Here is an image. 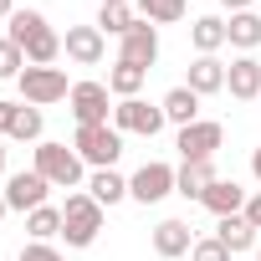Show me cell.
Returning <instances> with one entry per match:
<instances>
[{
    "label": "cell",
    "mask_w": 261,
    "mask_h": 261,
    "mask_svg": "<svg viewBox=\"0 0 261 261\" xmlns=\"http://www.w3.org/2000/svg\"><path fill=\"white\" fill-rule=\"evenodd\" d=\"M190 256H195V261H230V251H225L215 236H210V241H195V251H190Z\"/></svg>",
    "instance_id": "cell-30"
},
{
    "label": "cell",
    "mask_w": 261,
    "mask_h": 261,
    "mask_svg": "<svg viewBox=\"0 0 261 261\" xmlns=\"http://www.w3.org/2000/svg\"><path fill=\"white\" fill-rule=\"evenodd\" d=\"M144 67H128V62H113V72H108V92L113 97H139V87H144Z\"/></svg>",
    "instance_id": "cell-23"
},
{
    "label": "cell",
    "mask_w": 261,
    "mask_h": 261,
    "mask_svg": "<svg viewBox=\"0 0 261 261\" xmlns=\"http://www.w3.org/2000/svg\"><path fill=\"white\" fill-rule=\"evenodd\" d=\"M0 174H6V139H0Z\"/></svg>",
    "instance_id": "cell-36"
},
{
    "label": "cell",
    "mask_w": 261,
    "mask_h": 261,
    "mask_svg": "<svg viewBox=\"0 0 261 261\" xmlns=\"http://www.w3.org/2000/svg\"><path fill=\"white\" fill-rule=\"evenodd\" d=\"M134 11L154 26H174V21H185V0H134Z\"/></svg>",
    "instance_id": "cell-24"
},
{
    "label": "cell",
    "mask_w": 261,
    "mask_h": 261,
    "mask_svg": "<svg viewBox=\"0 0 261 261\" xmlns=\"http://www.w3.org/2000/svg\"><path fill=\"white\" fill-rule=\"evenodd\" d=\"M118 62H128V67H144V72H149V67L159 62V26L139 16V21H134V31L123 36V51H118Z\"/></svg>",
    "instance_id": "cell-9"
},
{
    "label": "cell",
    "mask_w": 261,
    "mask_h": 261,
    "mask_svg": "<svg viewBox=\"0 0 261 261\" xmlns=\"http://www.w3.org/2000/svg\"><path fill=\"white\" fill-rule=\"evenodd\" d=\"M97 230H102V205L92 195H67V205H62V236H67V246H92Z\"/></svg>",
    "instance_id": "cell-3"
},
{
    "label": "cell",
    "mask_w": 261,
    "mask_h": 261,
    "mask_svg": "<svg viewBox=\"0 0 261 261\" xmlns=\"http://www.w3.org/2000/svg\"><path fill=\"white\" fill-rule=\"evenodd\" d=\"M11 139H41V108H31V102H21V113H16V128H11Z\"/></svg>",
    "instance_id": "cell-28"
},
{
    "label": "cell",
    "mask_w": 261,
    "mask_h": 261,
    "mask_svg": "<svg viewBox=\"0 0 261 261\" xmlns=\"http://www.w3.org/2000/svg\"><path fill=\"white\" fill-rule=\"evenodd\" d=\"M16 113H21V102H0V139H11V128H16Z\"/></svg>",
    "instance_id": "cell-31"
},
{
    "label": "cell",
    "mask_w": 261,
    "mask_h": 261,
    "mask_svg": "<svg viewBox=\"0 0 261 261\" xmlns=\"http://www.w3.org/2000/svg\"><path fill=\"white\" fill-rule=\"evenodd\" d=\"M6 210H11V205H6V195H0V215H6Z\"/></svg>",
    "instance_id": "cell-38"
},
{
    "label": "cell",
    "mask_w": 261,
    "mask_h": 261,
    "mask_svg": "<svg viewBox=\"0 0 261 261\" xmlns=\"http://www.w3.org/2000/svg\"><path fill=\"white\" fill-rule=\"evenodd\" d=\"M113 92L102 87V82H72V118H77V128H92V123H108V102Z\"/></svg>",
    "instance_id": "cell-8"
},
{
    "label": "cell",
    "mask_w": 261,
    "mask_h": 261,
    "mask_svg": "<svg viewBox=\"0 0 261 261\" xmlns=\"http://www.w3.org/2000/svg\"><path fill=\"white\" fill-rule=\"evenodd\" d=\"M26 72V51L11 41V36H0V82H11V77H21Z\"/></svg>",
    "instance_id": "cell-27"
},
{
    "label": "cell",
    "mask_w": 261,
    "mask_h": 261,
    "mask_svg": "<svg viewBox=\"0 0 261 261\" xmlns=\"http://www.w3.org/2000/svg\"><path fill=\"white\" fill-rule=\"evenodd\" d=\"M256 261H261V246H256Z\"/></svg>",
    "instance_id": "cell-39"
},
{
    "label": "cell",
    "mask_w": 261,
    "mask_h": 261,
    "mask_svg": "<svg viewBox=\"0 0 261 261\" xmlns=\"http://www.w3.org/2000/svg\"><path fill=\"white\" fill-rule=\"evenodd\" d=\"M215 179H220V174H215V164H210V159H200V164H179V169H174V195L200 200Z\"/></svg>",
    "instance_id": "cell-16"
},
{
    "label": "cell",
    "mask_w": 261,
    "mask_h": 261,
    "mask_svg": "<svg viewBox=\"0 0 261 261\" xmlns=\"http://www.w3.org/2000/svg\"><path fill=\"white\" fill-rule=\"evenodd\" d=\"M26 230H31V241H51V236H62V210H57V205L31 210V215H26Z\"/></svg>",
    "instance_id": "cell-25"
},
{
    "label": "cell",
    "mask_w": 261,
    "mask_h": 261,
    "mask_svg": "<svg viewBox=\"0 0 261 261\" xmlns=\"http://www.w3.org/2000/svg\"><path fill=\"white\" fill-rule=\"evenodd\" d=\"M225 41L241 46V51H256V46H261V16H256V11L230 16V21H225Z\"/></svg>",
    "instance_id": "cell-20"
},
{
    "label": "cell",
    "mask_w": 261,
    "mask_h": 261,
    "mask_svg": "<svg viewBox=\"0 0 261 261\" xmlns=\"http://www.w3.org/2000/svg\"><path fill=\"white\" fill-rule=\"evenodd\" d=\"M46 185H57V190H72V185H82V154L77 149H67V144H36V164H31Z\"/></svg>",
    "instance_id": "cell-2"
},
{
    "label": "cell",
    "mask_w": 261,
    "mask_h": 261,
    "mask_svg": "<svg viewBox=\"0 0 261 261\" xmlns=\"http://www.w3.org/2000/svg\"><path fill=\"white\" fill-rule=\"evenodd\" d=\"M220 6H225L230 16H241V11H251V0H220Z\"/></svg>",
    "instance_id": "cell-33"
},
{
    "label": "cell",
    "mask_w": 261,
    "mask_h": 261,
    "mask_svg": "<svg viewBox=\"0 0 261 261\" xmlns=\"http://www.w3.org/2000/svg\"><path fill=\"white\" fill-rule=\"evenodd\" d=\"M46 190H51V185H46L36 169H21V174H11V185H6V205L31 215V210H41V205H46Z\"/></svg>",
    "instance_id": "cell-11"
},
{
    "label": "cell",
    "mask_w": 261,
    "mask_h": 261,
    "mask_svg": "<svg viewBox=\"0 0 261 261\" xmlns=\"http://www.w3.org/2000/svg\"><path fill=\"white\" fill-rule=\"evenodd\" d=\"M87 195H92L97 205H118V200H128V179L113 174V169H97V174L87 179Z\"/></svg>",
    "instance_id": "cell-22"
},
{
    "label": "cell",
    "mask_w": 261,
    "mask_h": 261,
    "mask_svg": "<svg viewBox=\"0 0 261 261\" xmlns=\"http://www.w3.org/2000/svg\"><path fill=\"white\" fill-rule=\"evenodd\" d=\"M241 215H246V220L261 230V190H251V200H246V210H241Z\"/></svg>",
    "instance_id": "cell-32"
},
{
    "label": "cell",
    "mask_w": 261,
    "mask_h": 261,
    "mask_svg": "<svg viewBox=\"0 0 261 261\" xmlns=\"http://www.w3.org/2000/svg\"><path fill=\"white\" fill-rule=\"evenodd\" d=\"M215 241H220L230 256H241V251H251V246H256V225H251L246 215H220V225H215Z\"/></svg>",
    "instance_id": "cell-17"
},
{
    "label": "cell",
    "mask_w": 261,
    "mask_h": 261,
    "mask_svg": "<svg viewBox=\"0 0 261 261\" xmlns=\"http://www.w3.org/2000/svg\"><path fill=\"white\" fill-rule=\"evenodd\" d=\"M164 123H169L164 108H159V102H144V97H123V102L113 108V128H118V134H144V139H154Z\"/></svg>",
    "instance_id": "cell-6"
},
{
    "label": "cell",
    "mask_w": 261,
    "mask_h": 261,
    "mask_svg": "<svg viewBox=\"0 0 261 261\" xmlns=\"http://www.w3.org/2000/svg\"><path fill=\"white\" fill-rule=\"evenodd\" d=\"M72 149L82 154V164H92V169H113L118 154H123V134H118V128H108V123H92V128H77Z\"/></svg>",
    "instance_id": "cell-4"
},
{
    "label": "cell",
    "mask_w": 261,
    "mask_h": 261,
    "mask_svg": "<svg viewBox=\"0 0 261 261\" xmlns=\"http://www.w3.org/2000/svg\"><path fill=\"white\" fill-rule=\"evenodd\" d=\"M62 46H67V57H72L77 67H97V62H102V51H108V46H102V31H97V26H72Z\"/></svg>",
    "instance_id": "cell-12"
},
{
    "label": "cell",
    "mask_w": 261,
    "mask_h": 261,
    "mask_svg": "<svg viewBox=\"0 0 261 261\" xmlns=\"http://www.w3.org/2000/svg\"><path fill=\"white\" fill-rule=\"evenodd\" d=\"M251 174H256V179H261V149H256V154H251Z\"/></svg>",
    "instance_id": "cell-35"
},
{
    "label": "cell",
    "mask_w": 261,
    "mask_h": 261,
    "mask_svg": "<svg viewBox=\"0 0 261 261\" xmlns=\"http://www.w3.org/2000/svg\"><path fill=\"white\" fill-rule=\"evenodd\" d=\"M225 87H230V97H241V102L261 97V62H256V57H236V62L225 67Z\"/></svg>",
    "instance_id": "cell-15"
},
{
    "label": "cell",
    "mask_w": 261,
    "mask_h": 261,
    "mask_svg": "<svg viewBox=\"0 0 261 261\" xmlns=\"http://www.w3.org/2000/svg\"><path fill=\"white\" fill-rule=\"evenodd\" d=\"M154 251H159L164 261L195 251V230H190V220H159V225H154Z\"/></svg>",
    "instance_id": "cell-14"
},
{
    "label": "cell",
    "mask_w": 261,
    "mask_h": 261,
    "mask_svg": "<svg viewBox=\"0 0 261 261\" xmlns=\"http://www.w3.org/2000/svg\"><path fill=\"white\" fill-rule=\"evenodd\" d=\"M246 200H251V195H246L236 179H215V185L200 195V205H205L215 220H220V215H241V210H246Z\"/></svg>",
    "instance_id": "cell-13"
},
{
    "label": "cell",
    "mask_w": 261,
    "mask_h": 261,
    "mask_svg": "<svg viewBox=\"0 0 261 261\" xmlns=\"http://www.w3.org/2000/svg\"><path fill=\"white\" fill-rule=\"evenodd\" d=\"M21 261H67L51 241H31V246H21Z\"/></svg>",
    "instance_id": "cell-29"
},
{
    "label": "cell",
    "mask_w": 261,
    "mask_h": 261,
    "mask_svg": "<svg viewBox=\"0 0 261 261\" xmlns=\"http://www.w3.org/2000/svg\"><path fill=\"white\" fill-rule=\"evenodd\" d=\"M128 195L139 205H159L164 195H174V169L169 164H144L134 179H128Z\"/></svg>",
    "instance_id": "cell-10"
},
{
    "label": "cell",
    "mask_w": 261,
    "mask_h": 261,
    "mask_svg": "<svg viewBox=\"0 0 261 261\" xmlns=\"http://www.w3.org/2000/svg\"><path fill=\"white\" fill-rule=\"evenodd\" d=\"M16 82H21V97H26L31 108H46V102L72 97V87H67V72H62V67H26Z\"/></svg>",
    "instance_id": "cell-5"
},
{
    "label": "cell",
    "mask_w": 261,
    "mask_h": 261,
    "mask_svg": "<svg viewBox=\"0 0 261 261\" xmlns=\"http://www.w3.org/2000/svg\"><path fill=\"white\" fill-rule=\"evenodd\" d=\"M134 21H139L134 6H102V11H97V31H113V36H128Z\"/></svg>",
    "instance_id": "cell-26"
},
{
    "label": "cell",
    "mask_w": 261,
    "mask_h": 261,
    "mask_svg": "<svg viewBox=\"0 0 261 261\" xmlns=\"http://www.w3.org/2000/svg\"><path fill=\"white\" fill-rule=\"evenodd\" d=\"M190 92H200V97H210V92H220L225 87V62H215V57H195L190 62V82H185Z\"/></svg>",
    "instance_id": "cell-18"
},
{
    "label": "cell",
    "mask_w": 261,
    "mask_h": 261,
    "mask_svg": "<svg viewBox=\"0 0 261 261\" xmlns=\"http://www.w3.org/2000/svg\"><path fill=\"white\" fill-rule=\"evenodd\" d=\"M159 108H164V118H169V123H179V128L200 123V92H190V87H169Z\"/></svg>",
    "instance_id": "cell-19"
},
{
    "label": "cell",
    "mask_w": 261,
    "mask_h": 261,
    "mask_svg": "<svg viewBox=\"0 0 261 261\" xmlns=\"http://www.w3.org/2000/svg\"><path fill=\"white\" fill-rule=\"evenodd\" d=\"M6 36L26 51V62H31V67H51V62L62 57V36L46 26V16H41V11H16Z\"/></svg>",
    "instance_id": "cell-1"
},
{
    "label": "cell",
    "mask_w": 261,
    "mask_h": 261,
    "mask_svg": "<svg viewBox=\"0 0 261 261\" xmlns=\"http://www.w3.org/2000/svg\"><path fill=\"white\" fill-rule=\"evenodd\" d=\"M225 144V128L220 123H210V118H200V123H190V128H179V159L185 164H200V159H210L215 149Z\"/></svg>",
    "instance_id": "cell-7"
},
{
    "label": "cell",
    "mask_w": 261,
    "mask_h": 261,
    "mask_svg": "<svg viewBox=\"0 0 261 261\" xmlns=\"http://www.w3.org/2000/svg\"><path fill=\"white\" fill-rule=\"evenodd\" d=\"M16 16V6H11V0H0V21H11Z\"/></svg>",
    "instance_id": "cell-34"
},
{
    "label": "cell",
    "mask_w": 261,
    "mask_h": 261,
    "mask_svg": "<svg viewBox=\"0 0 261 261\" xmlns=\"http://www.w3.org/2000/svg\"><path fill=\"white\" fill-rule=\"evenodd\" d=\"M102 6H134V0H102Z\"/></svg>",
    "instance_id": "cell-37"
},
{
    "label": "cell",
    "mask_w": 261,
    "mask_h": 261,
    "mask_svg": "<svg viewBox=\"0 0 261 261\" xmlns=\"http://www.w3.org/2000/svg\"><path fill=\"white\" fill-rule=\"evenodd\" d=\"M190 41H195L200 57H215V51L225 46V21H220V16H200V21L190 26Z\"/></svg>",
    "instance_id": "cell-21"
}]
</instances>
